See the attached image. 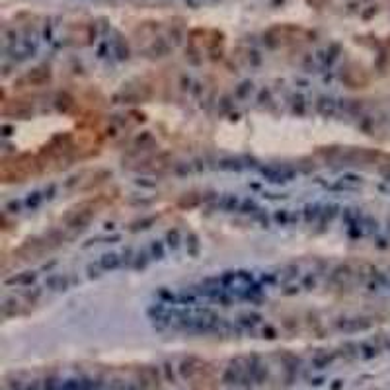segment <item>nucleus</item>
Listing matches in <instances>:
<instances>
[{"instance_id":"14","label":"nucleus","mask_w":390,"mask_h":390,"mask_svg":"<svg viewBox=\"0 0 390 390\" xmlns=\"http://www.w3.org/2000/svg\"><path fill=\"white\" fill-rule=\"evenodd\" d=\"M338 215H340V205H335V203L324 205V207H322V217H320V223L318 224H320V226L330 224Z\"/></svg>"},{"instance_id":"10","label":"nucleus","mask_w":390,"mask_h":390,"mask_svg":"<svg viewBox=\"0 0 390 390\" xmlns=\"http://www.w3.org/2000/svg\"><path fill=\"white\" fill-rule=\"evenodd\" d=\"M22 303H26L24 297H6L4 298V300H2V314H4V318H10V316L18 314Z\"/></svg>"},{"instance_id":"20","label":"nucleus","mask_w":390,"mask_h":390,"mask_svg":"<svg viewBox=\"0 0 390 390\" xmlns=\"http://www.w3.org/2000/svg\"><path fill=\"white\" fill-rule=\"evenodd\" d=\"M61 390H84L82 381H78V379H66V381H63V384H61Z\"/></svg>"},{"instance_id":"13","label":"nucleus","mask_w":390,"mask_h":390,"mask_svg":"<svg viewBox=\"0 0 390 390\" xmlns=\"http://www.w3.org/2000/svg\"><path fill=\"white\" fill-rule=\"evenodd\" d=\"M240 199L236 195H223L221 199H217V207H221L223 211H240Z\"/></svg>"},{"instance_id":"18","label":"nucleus","mask_w":390,"mask_h":390,"mask_svg":"<svg viewBox=\"0 0 390 390\" xmlns=\"http://www.w3.org/2000/svg\"><path fill=\"white\" fill-rule=\"evenodd\" d=\"M149 254L152 260H162L164 258V244L158 240H152L149 246Z\"/></svg>"},{"instance_id":"6","label":"nucleus","mask_w":390,"mask_h":390,"mask_svg":"<svg viewBox=\"0 0 390 390\" xmlns=\"http://www.w3.org/2000/svg\"><path fill=\"white\" fill-rule=\"evenodd\" d=\"M96 263L100 265L103 273H108V271H113L123 265V256H121V252H108V254L100 256V260Z\"/></svg>"},{"instance_id":"5","label":"nucleus","mask_w":390,"mask_h":390,"mask_svg":"<svg viewBox=\"0 0 390 390\" xmlns=\"http://www.w3.org/2000/svg\"><path fill=\"white\" fill-rule=\"evenodd\" d=\"M49 78H51L49 68H45V66H39V68H33L31 73H28L26 76H22L18 82H16V88H26V86H41V84L49 82Z\"/></svg>"},{"instance_id":"8","label":"nucleus","mask_w":390,"mask_h":390,"mask_svg":"<svg viewBox=\"0 0 390 390\" xmlns=\"http://www.w3.org/2000/svg\"><path fill=\"white\" fill-rule=\"evenodd\" d=\"M261 324H263V318H261L258 312H244V314H240L238 320H236V326L242 328V330H256V328Z\"/></svg>"},{"instance_id":"29","label":"nucleus","mask_w":390,"mask_h":390,"mask_svg":"<svg viewBox=\"0 0 390 390\" xmlns=\"http://www.w3.org/2000/svg\"><path fill=\"white\" fill-rule=\"evenodd\" d=\"M293 110L298 113L305 112V100H303V96H295V98H293Z\"/></svg>"},{"instance_id":"31","label":"nucleus","mask_w":390,"mask_h":390,"mask_svg":"<svg viewBox=\"0 0 390 390\" xmlns=\"http://www.w3.org/2000/svg\"><path fill=\"white\" fill-rule=\"evenodd\" d=\"M300 289L303 287H293V285H287V287L283 289V295H297Z\"/></svg>"},{"instance_id":"4","label":"nucleus","mask_w":390,"mask_h":390,"mask_svg":"<svg viewBox=\"0 0 390 390\" xmlns=\"http://www.w3.org/2000/svg\"><path fill=\"white\" fill-rule=\"evenodd\" d=\"M355 277V271H353V268L349 265V263H340V265H335L334 270H332V273H330V285L332 287H340V289H344L349 285V281Z\"/></svg>"},{"instance_id":"23","label":"nucleus","mask_w":390,"mask_h":390,"mask_svg":"<svg viewBox=\"0 0 390 390\" xmlns=\"http://www.w3.org/2000/svg\"><path fill=\"white\" fill-rule=\"evenodd\" d=\"M275 221H277L281 226H283V224H289L291 223V211H287V209L277 211V213H275Z\"/></svg>"},{"instance_id":"28","label":"nucleus","mask_w":390,"mask_h":390,"mask_svg":"<svg viewBox=\"0 0 390 390\" xmlns=\"http://www.w3.org/2000/svg\"><path fill=\"white\" fill-rule=\"evenodd\" d=\"M300 287L305 289V291H310V289H314L316 287V275L308 273L307 277H305V281H303V285H300Z\"/></svg>"},{"instance_id":"32","label":"nucleus","mask_w":390,"mask_h":390,"mask_svg":"<svg viewBox=\"0 0 390 390\" xmlns=\"http://www.w3.org/2000/svg\"><path fill=\"white\" fill-rule=\"evenodd\" d=\"M263 338H275V330L268 326V328H263Z\"/></svg>"},{"instance_id":"24","label":"nucleus","mask_w":390,"mask_h":390,"mask_svg":"<svg viewBox=\"0 0 390 390\" xmlns=\"http://www.w3.org/2000/svg\"><path fill=\"white\" fill-rule=\"evenodd\" d=\"M332 359H334V355H332V353H322V355H318V357L314 359V365L320 369V367H324V365H330Z\"/></svg>"},{"instance_id":"30","label":"nucleus","mask_w":390,"mask_h":390,"mask_svg":"<svg viewBox=\"0 0 390 390\" xmlns=\"http://www.w3.org/2000/svg\"><path fill=\"white\" fill-rule=\"evenodd\" d=\"M154 223V217H150V219H143V221H137V223L133 224V231H139V228H149L147 224Z\"/></svg>"},{"instance_id":"9","label":"nucleus","mask_w":390,"mask_h":390,"mask_svg":"<svg viewBox=\"0 0 390 390\" xmlns=\"http://www.w3.org/2000/svg\"><path fill=\"white\" fill-rule=\"evenodd\" d=\"M316 112L320 113V115H324V117H332V115H335V112H338V102H335L334 98L320 96V98L316 100Z\"/></svg>"},{"instance_id":"27","label":"nucleus","mask_w":390,"mask_h":390,"mask_svg":"<svg viewBox=\"0 0 390 390\" xmlns=\"http://www.w3.org/2000/svg\"><path fill=\"white\" fill-rule=\"evenodd\" d=\"M84 390H103V384L100 381H94V379H84L82 381Z\"/></svg>"},{"instance_id":"12","label":"nucleus","mask_w":390,"mask_h":390,"mask_svg":"<svg viewBox=\"0 0 390 390\" xmlns=\"http://www.w3.org/2000/svg\"><path fill=\"white\" fill-rule=\"evenodd\" d=\"M322 207L324 205H307L305 209H303V221L307 224H318L320 223V217H322Z\"/></svg>"},{"instance_id":"2","label":"nucleus","mask_w":390,"mask_h":390,"mask_svg":"<svg viewBox=\"0 0 390 390\" xmlns=\"http://www.w3.org/2000/svg\"><path fill=\"white\" fill-rule=\"evenodd\" d=\"M298 277V265L295 263H289V265H283V268H279L275 271H268V273H263V277H261V283L263 285H289L293 279Z\"/></svg>"},{"instance_id":"15","label":"nucleus","mask_w":390,"mask_h":390,"mask_svg":"<svg viewBox=\"0 0 390 390\" xmlns=\"http://www.w3.org/2000/svg\"><path fill=\"white\" fill-rule=\"evenodd\" d=\"M367 324H363L361 318H344L342 322H338V328L344 330V332H355L359 328H365Z\"/></svg>"},{"instance_id":"1","label":"nucleus","mask_w":390,"mask_h":390,"mask_svg":"<svg viewBox=\"0 0 390 390\" xmlns=\"http://www.w3.org/2000/svg\"><path fill=\"white\" fill-rule=\"evenodd\" d=\"M94 213H96V209H94V205L90 203V201L76 205L75 209H70L68 215L65 217V228L70 231L73 234L80 233V231H84V228L88 226V223L92 221Z\"/></svg>"},{"instance_id":"17","label":"nucleus","mask_w":390,"mask_h":390,"mask_svg":"<svg viewBox=\"0 0 390 390\" xmlns=\"http://www.w3.org/2000/svg\"><path fill=\"white\" fill-rule=\"evenodd\" d=\"M43 201H45V193H43V191H33V193H29V197L26 199V207H28V209H38Z\"/></svg>"},{"instance_id":"19","label":"nucleus","mask_w":390,"mask_h":390,"mask_svg":"<svg viewBox=\"0 0 390 390\" xmlns=\"http://www.w3.org/2000/svg\"><path fill=\"white\" fill-rule=\"evenodd\" d=\"M166 240H168V246L176 250L178 246H180V242H182V238H180V231H178V228L170 231V233L166 234Z\"/></svg>"},{"instance_id":"11","label":"nucleus","mask_w":390,"mask_h":390,"mask_svg":"<svg viewBox=\"0 0 390 390\" xmlns=\"http://www.w3.org/2000/svg\"><path fill=\"white\" fill-rule=\"evenodd\" d=\"M38 277V273L33 271H24V273H16L14 277L6 279V285H16V287H29Z\"/></svg>"},{"instance_id":"22","label":"nucleus","mask_w":390,"mask_h":390,"mask_svg":"<svg viewBox=\"0 0 390 390\" xmlns=\"http://www.w3.org/2000/svg\"><path fill=\"white\" fill-rule=\"evenodd\" d=\"M187 246H189L187 250H189V254H191V256H195V254L199 252V242H197V236H195L193 233L187 234Z\"/></svg>"},{"instance_id":"26","label":"nucleus","mask_w":390,"mask_h":390,"mask_svg":"<svg viewBox=\"0 0 390 390\" xmlns=\"http://www.w3.org/2000/svg\"><path fill=\"white\" fill-rule=\"evenodd\" d=\"M61 384L63 382L57 381L55 377H49V379L43 381V390H61Z\"/></svg>"},{"instance_id":"3","label":"nucleus","mask_w":390,"mask_h":390,"mask_svg":"<svg viewBox=\"0 0 390 390\" xmlns=\"http://www.w3.org/2000/svg\"><path fill=\"white\" fill-rule=\"evenodd\" d=\"M261 176L265 178L268 182L273 184H287L293 178L297 176V170L289 166H277V164H271V166L261 168Z\"/></svg>"},{"instance_id":"25","label":"nucleus","mask_w":390,"mask_h":390,"mask_svg":"<svg viewBox=\"0 0 390 390\" xmlns=\"http://www.w3.org/2000/svg\"><path fill=\"white\" fill-rule=\"evenodd\" d=\"M240 211L242 213H260L261 209L254 201H242L240 203Z\"/></svg>"},{"instance_id":"7","label":"nucleus","mask_w":390,"mask_h":390,"mask_svg":"<svg viewBox=\"0 0 390 390\" xmlns=\"http://www.w3.org/2000/svg\"><path fill=\"white\" fill-rule=\"evenodd\" d=\"M73 285V279L68 273H55V275H49L45 281V289L47 291H66V289Z\"/></svg>"},{"instance_id":"21","label":"nucleus","mask_w":390,"mask_h":390,"mask_svg":"<svg viewBox=\"0 0 390 390\" xmlns=\"http://www.w3.org/2000/svg\"><path fill=\"white\" fill-rule=\"evenodd\" d=\"M201 201H203L201 195L191 193V197H182V199H180V205H182V207H193V205H199Z\"/></svg>"},{"instance_id":"16","label":"nucleus","mask_w":390,"mask_h":390,"mask_svg":"<svg viewBox=\"0 0 390 390\" xmlns=\"http://www.w3.org/2000/svg\"><path fill=\"white\" fill-rule=\"evenodd\" d=\"M152 260L150 258L149 250H140V252H135V260H133V268H137V270H143V268H147V263Z\"/></svg>"}]
</instances>
